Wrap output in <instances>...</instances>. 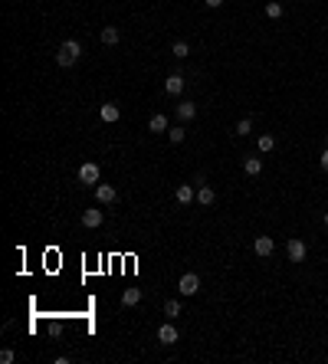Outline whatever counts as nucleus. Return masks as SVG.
<instances>
[{
  "instance_id": "20e7f679",
  "label": "nucleus",
  "mask_w": 328,
  "mask_h": 364,
  "mask_svg": "<svg viewBox=\"0 0 328 364\" xmlns=\"http://www.w3.org/2000/svg\"><path fill=\"white\" fill-rule=\"evenodd\" d=\"M305 253H309V249H305V243H302V240H299V237L286 243V256H289L292 262H302V259H305Z\"/></svg>"
},
{
  "instance_id": "f3484780",
  "label": "nucleus",
  "mask_w": 328,
  "mask_h": 364,
  "mask_svg": "<svg viewBox=\"0 0 328 364\" xmlns=\"http://www.w3.org/2000/svg\"><path fill=\"white\" fill-rule=\"evenodd\" d=\"M118 40H122V33H118V26H105V30H102V43H105V46H115Z\"/></svg>"
},
{
  "instance_id": "39448f33",
  "label": "nucleus",
  "mask_w": 328,
  "mask_h": 364,
  "mask_svg": "<svg viewBox=\"0 0 328 364\" xmlns=\"http://www.w3.org/2000/svg\"><path fill=\"white\" fill-rule=\"evenodd\" d=\"M95 200H99V204H115L118 190L112 187V184H95Z\"/></svg>"
},
{
  "instance_id": "2eb2a0df",
  "label": "nucleus",
  "mask_w": 328,
  "mask_h": 364,
  "mask_svg": "<svg viewBox=\"0 0 328 364\" xmlns=\"http://www.w3.org/2000/svg\"><path fill=\"white\" fill-rule=\"evenodd\" d=\"M243 171H246L250 177H259V174H263V161H259V158H246V161H243Z\"/></svg>"
},
{
  "instance_id": "393cba45",
  "label": "nucleus",
  "mask_w": 328,
  "mask_h": 364,
  "mask_svg": "<svg viewBox=\"0 0 328 364\" xmlns=\"http://www.w3.org/2000/svg\"><path fill=\"white\" fill-rule=\"evenodd\" d=\"M319 164H322V171H328V148L322 151V158H319Z\"/></svg>"
},
{
  "instance_id": "412c9836",
  "label": "nucleus",
  "mask_w": 328,
  "mask_h": 364,
  "mask_svg": "<svg viewBox=\"0 0 328 364\" xmlns=\"http://www.w3.org/2000/svg\"><path fill=\"white\" fill-rule=\"evenodd\" d=\"M174 56H177V59H184V56H190V46H187V40H177L174 43V49H171Z\"/></svg>"
},
{
  "instance_id": "423d86ee",
  "label": "nucleus",
  "mask_w": 328,
  "mask_h": 364,
  "mask_svg": "<svg viewBox=\"0 0 328 364\" xmlns=\"http://www.w3.org/2000/svg\"><path fill=\"white\" fill-rule=\"evenodd\" d=\"M79 181H82V184H92V187H95V184H99V164L86 161V164L79 167Z\"/></svg>"
},
{
  "instance_id": "b1692460",
  "label": "nucleus",
  "mask_w": 328,
  "mask_h": 364,
  "mask_svg": "<svg viewBox=\"0 0 328 364\" xmlns=\"http://www.w3.org/2000/svg\"><path fill=\"white\" fill-rule=\"evenodd\" d=\"M13 351H10V348H3V351H0V361H3V364H13Z\"/></svg>"
},
{
  "instance_id": "4468645a",
  "label": "nucleus",
  "mask_w": 328,
  "mask_h": 364,
  "mask_svg": "<svg viewBox=\"0 0 328 364\" xmlns=\"http://www.w3.org/2000/svg\"><path fill=\"white\" fill-rule=\"evenodd\" d=\"M148 128H151V135H161V131H167V115H161V112H158V115H151V121H148Z\"/></svg>"
},
{
  "instance_id": "6e6552de",
  "label": "nucleus",
  "mask_w": 328,
  "mask_h": 364,
  "mask_svg": "<svg viewBox=\"0 0 328 364\" xmlns=\"http://www.w3.org/2000/svg\"><path fill=\"white\" fill-rule=\"evenodd\" d=\"M164 92H167V95H180V92H184V76H180V72L167 76V79H164Z\"/></svg>"
},
{
  "instance_id": "a211bd4d",
  "label": "nucleus",
  "mask_w": 328,
  "mask_h": 364,
  "mask_svg": "<svg viewBox=\"0 0 328 364\" xmlns=\"http://www.w3.org/2000/svg\"><path fill=\"white\" fill-rule=\"evenodd\" d=\"M164 315H167V318H177L180 315V302L177 299H167V302H164Z\"/></svg>"
},
{
  "instance_id": "0eeeda50",
  "label": "nucleus",
  "mask_w": 328,
  "mask_h": 364,
  "mask_svg": "<svg viewBox=\"0 0 328 364\" xmlns=\"http://www.w3.org/2000/svg\"><path fill=\"white\" fill-rule=\"evenodd\" d=\"M102 220H105V214H102L99 207H92V210H82V227L95 230V227H102Z\"/></svg>"
},
{
  "instance_id": "f8f14e48",
  "label": "nucleus",
  "mask_w": 328,
  "mask_h": 364,
  "mask_svg": "<svg viewBox=\"0 0 328 364\" xmlns=\"http://www.w3.org/2000/svg\"><path fill=\"white\" fill-rule=\"evenodd\" d=\"M174 197H177V204H184V207H187V204H194V200H197V190L190 187V184H180Z\"/></svg>"
},
{
  "instance_id": "4be33fe9",
  "label": "nucleus",
  "mask_w": 328,
  "mask_h": 364,
  "mask_svg": "<svg viewBox=\"0 0 328 364\" xmlns=\"http://www.w3.org/2000/svg\"><path fill=\"white\" fill-rule=\"evenodd\" d=\"M167 138H171V144H180L187 138V131H184V128H167Z\"/></svg>"
},
{
  "instance_id": "9b49d317",
  "label": "nucleus",
  "mask_w": 328,
  "mask_h": 364,
  "mask_svg": "<svg viewBox=\"0 0 328 364\" xmlns=\"http://www.w3.org/2000/svg\"><path fill=\"white\" fill-rule=\"evenodd\" d=\"M194 115H197V102H190V99L177 102V119H180V121H190Z\"/></svg>"
},
{
  "instance_id": "f257e3e1",
  "label": "nucleus",
  "mask_w": 328,
  "mask_h": 364,
  "mask_svg": "<svg viewBox=\"0 0 328 364\" xmlns=\"http://www.w3.org/2000/svg\"><path fill=\"white\" fill-rule=\"evenodd\" d=\"M79 56H82V46H79L76 40H66L63 46H59V53H56V63L63 66V69H69V66L79 63Z\"/></svg>"
},
{
  "instance_id": "6ab92c4d",
  "label": "nucleus",
  "mask_w": 328,
  "mask_h": 364,
  "mask_svg": "<svg viewBox=\"0 0 328 364\" xmlns=\"http://www.w3.org/2000/svg\"><path fill=\"white\" fill-rule=\"evenodd\" d=\"M250 131H253V119H240V121H236V131H233V135L246 138V135H250Z\"/></svg>"
},
{
  "instance_id": "dca6fc26",
  "label": "nucleus",
  "mask_w": 328,
  "mask_h": 364,
  "mask_svg": "<svg viewBox=\"0 0 328 364\" xmlns=\"http://www.w3.org/2000/svg\"><path fill=\"white\" fill-rule=\"evenodd\" d=\"M138 302H141V289H125V292H122V305H125V309H132Z\"/></svg>"
},
{
  "instance_id": "bb28decb",
  "label": "nucleus",
  "mask_w": 328,
  "mask_h": 364,
  "mask_svg": "<svg viewBox=\"0 0 328 364\" xmlns=\"http://www.w3.org/2000/svg\"><path fill=\"white\" fill-rule=\"evenodd\" d=\"M325 227H328V210H325Z\"/></svg>"
},
{
  "instance_id": "ddd939ff",
  "label": "nucleus",
  "mask_w": 328,
  "mask_h": 364,
  "mask_svg": "<svg viewBox=\"0 0 328 364\" xmlns=\"http://www.w3.org/2000/svg\"><path fill=\"white\" fill-rule=\"evenodd\" d=\"M213 200H217V194H213V187H207V184H200V187H197V204H200V207H213Z\"/></svg>"
},
{
  "instance_id": "f03ea898",
  "label": "nucleus",
  "mask_w": 328,
  "mask_h": 364,
  "mask_svg": "<svg viewBox=\"0 0 328 364\" xmlns=\"http://www.w3.org/2000/svg\"><path fill=\"white\" fill-rule=\"evenodd\" d=\"M177 292L180 295H197L200 292V276H197V272H184L180 282H177Z\"/></svg>"
},
{
  "instance_id": "1a4fd4ad",
  "label": "nucleus",
  "mask_w": 328,
  "mask_h": 364,
  "mask_svg": "<svg viewBox=\"0 0 328 364\" xmlns=\"http://www.w3.org/2000/svg\"><path fill=\"white\" fill-rule=\"evenodd\" d=\"M118 115H122V109H118L115 102H105V105H102V109H99V119L105 121V125H112V121H118Z\"/></svg>"
},
{
  "instance_id": "7ed1b4c3",
  "label": "nucleus",
  "mask_w": 328,
  "mask_h": 364,
  "mask_svg": "<svg viewBox=\"0 0 328 364\" xmlns=\"http://www.w3.org/2000/svg\"><path fill=\"white\" fill-rule=\"evenodd\" d=\"M161 345H177V325H174V318L171 322H164L161 328H158V335H155Z\"/></svg>"
},
{
  "instance_id": "aec40b11",
  "label": "nucleus",
  "mask_w": 328,
  "mask_h": 364,
  "mask_svg": "<svg viewBox=\"0 0 328 364\" xmlns=\"http://www.w3.org/2000/svg\"><path fill=\"white\" fill-rule=\"evenodd\" d=\"M256 148H259V151H263V154H266V151H273V148H276V138H273V135H259V141H256Z\"/></svg>"
},
{
  "instance_id": "cd10ccee",
  "label": "nucleus",
  "mask_w": 328,
  "mask_h": 364,
  "mask_svg": "<svg viewBox=\"0 0 328 364\" xmlns=\"http://www.w3.org/2000/svg\"><path fill=\"white\" fill-rule=\"evenodd\" d=\"M325 144H328V135H325Z\"/></svg>"
},
{
  "instance_id": "9d476101",
  "label": "nucleus",
  "mask_w": 328,
  "mask_h": 364,
  "mask_svg": "<svg viewBox=\"0 0 328 364\" xmlns=\"http://www.w3.org/2000/svg\"><path fill=\"white\" fill-rule=\"evenodd\" d=\"M253 249H256V256H273V249H276V243H273V237H256V243H253Z\"/></svg>"
},
{
  "instance_id": "5701e85b",
  "label": "nucleus",
  "mask_w": 328,
  "mask_h": 364,
  "mask_svg": "<svg viewBox=\"0 0 328 364\" xmlns=\"http://www.w3.org/2000/svg\"><path fill=\"white\" fill-rule=\"evenodd\" d=\"M266 16H269V20H279V16H282V3H276V0H273V3H266Z\"/></svg>"
},
{
  "instance_id": "a878e982",
  "label": "nucleus",
  "mask_w": 328,
  "mask_h": 364,
  "mask_svg": "<svg viewBox=\"0 0 328 364\" xmlns=\"http://www.w3.org/2000/svg\"><path fill=\"white\" fill-rule=\"evenodd\" d=\"M203 3H207V7H210V10H217V7H223V0H203Z\"/></svg>"
}]
</instances>
